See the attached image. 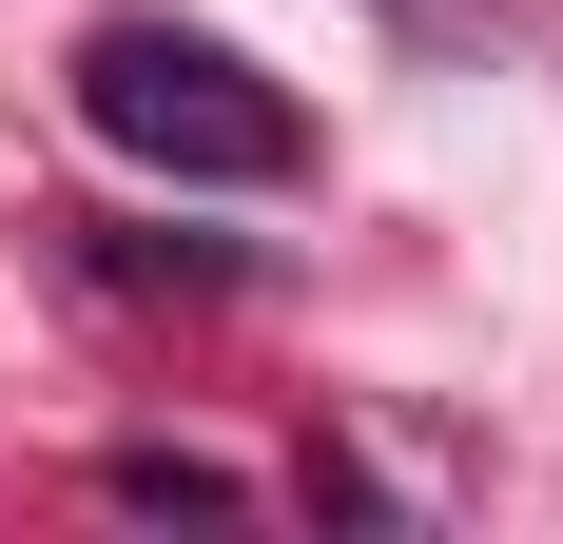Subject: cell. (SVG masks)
<instances>
[{
	"label": "cell",
	"instance_id": "cell-1",
	"mask_svg": "<svg viewBox=\"0 0 563 544\" xmlns=\"http://www.w3.org/2000/svg\"><path fill=\"white\" fill-rule=\"evenodd\" d=\"M78 117H98L136 175H195V195H273V175L311 156V117H291L233 40H195V20H98V40H78Z\"/></svg>",
	"mask_w": 563,
	"mask_h": 544
}]
</instances>
